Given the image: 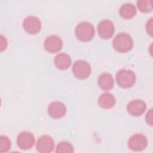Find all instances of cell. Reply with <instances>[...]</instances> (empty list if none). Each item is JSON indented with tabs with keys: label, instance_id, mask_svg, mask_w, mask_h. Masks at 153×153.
Wrapping results in <instances>:
<instances>
[{
	"label": "cell",
	"instance_id": "cell-1",
	"mask_svg": "<svg viewBox=\"0 0 153 153\" xmlns=\"http://www.w3.org/2000/svg\"><path fill=\"white\" fill-rule=\"evenodd\" d=\"M115 50L120 53H126L130 51L133 46L132 38L127 33L121 32L117 34L112 41Z\"/></svg>",
	"mask_w": 153,
	"mask_h": 153
},
{
	"label": "cell",
	"instance_id": "cell-2",
	"mask_svg": "<svg viewBox=\"0 0 153 153\" xmlns=\"http://www.w3.org/2000/svg\"><path fill=\"white\" fill-rule=\"evenodd\" d=\"M75 32L76 36L80 41H88L93 38L95 30L91 23L88 22H82L76 26Z\"/></svg>",
	"mask_w": 153,
	"mask_h": 153
},
{
	"label": "cell",
	"instance_id": "cell-3",
	"mask_svg": "<svg viewBox=\"0 0 153 153\" xmlns=\"http://www.w3.org/2000/svg\"><path fill=\"white\" fill-rule=\"evenodd\" d=\"M136 79L134 72L130 69H121L116 74V81L118 84L123 88L133 86L135 83Z\"/></svg>",
	"mask_w": 153,
	"mask_h": 153
},
{
	"label": "cell",
	"instance_id": "cell-4",
	"mask_svg": "<svg viewBox=\"0 0 153 153\" xmlns=\"http://www.w3.org/2000/svg\"><path fill=\"white\" fill-rule=\"evenodd\" d=\"M148 144L146 137L142 133L131 136L128 141V147L133 151H140L145 149Z\"/></svg>",
	"mask_w": 153,
	"mask_h": 153
},
{
	"label": "cell",
	"instance_id": "cell-5",
	"mask_svg": "<svg viewBox=\"0 0 153 153\" xmlns=\"http://www.w3.org/2000/svg\"><path fill=\"white\" fill-rule=\"evenodd\" d=\"M91 66L90 64L84 60L76 61L72 66V72L74 75L79 79H85L91 74Z\"/></svg>",
	"mask_w": 153,
	"mask_h": 153
},
{
	"label": "cell",
	"instance_id": "cell-6",
	"mask_svg": "<svg viewBox=\"0 0 153 153\" xmlns=\"http://www.w3.org/2000/svg\"><path fill=\"white\" fill-rule=\"evenodd\" d=\"M35 137L28 131H23L19 134L17 137V146L22 149H29L34 145Z\"/></svg>",
	"mask_w": 153,
	"mask_h": 153
},
{
	"label": "cell",
	"instance_id": "cell-7",
	"mask_svg": "<svg viewBox=\"0 0 153 153\" xmlns=\"http://www.w3.org/2000/svg\"><path fill=\"white\" fill-rule=\"evenodd\" d=\"M62 39L56 35H51L47 37L44 43V48L50 53L58 52L62 48Z\"/></svg>",
	"mask_w": 153,
	"mask_h": 153
},
{
	"label": "cell",
	"instance_id": "cell-8",
	"mask_svg": "<svg viewBox=\"0 0 153 153\" xmlns=\"http://www.w3.org/2000/svg\"><path fill=\"white\" fill-rule=\"evenodd\" d=\"M24 29L30 34H35L41 29L40 20L33 16H29L25 18L23 23Z\"/></svg>",
	"mask_w": 153,
	"mask_h": 153
},
{
	"label": "cell",
	"instance_id": "cell-9",
	"mask_svg": "<svg viewBox=\"0 0 153 153\" xmlns=\"http://www.w3.org/2000/svg\"><path fill=\"white\" fill-rule=\"evenodd\" d=\"M97 31L99 36L102 38L108 39L114 35L115 26L113 22L110 20H103L98 25Z\"/></svg>",
	"mask_w": 153,
	"mask_h": 153
},
{
	"label": "cell",
	"instance_id": "cell-10",
	"mask_svg": "<svg viewBox=\"0 0 153 153\" xmlns=\"http://www.w3.org/2000/svg\"><path fill=\"white\" fill-rule=\"evenodd\" d=\"M54 142L51 137L48 135L41 136L37 140L36 148L39 152H51L54 148Z\"/></svg>",
	"mask_w": 153,
	"mask_h": 153
},
{
	"label": "cell",
	"instance_id": "cell-11",
	"mask_svg": "<svg viewBox=\"0 0 153 153\" xmlns=\"http://www.w3.org/2000/svg\"><path fill=\"white\" fill-rule=\"evenodd\" d=\"M66 112V108L64 103L59 101L51 102L48 108V113L53 118L58 119L63 117Z\"/></svg>",
	"mask_w": 153,
	"mask_h": 153
},
{
	"label": "cell",
	"instance_id": "cell-12",
	"mask_svg": "<svg viewBox=\"0 0 153 153\" xmlns=\"http://www.w3.org/2000/svg\"><path fill=\"white\" fill-rule=\"evenodd\" d=\"M146 108V105L142 100L134 99L128 102L127 106L128 112L133 116H139L142 115Z\"/></svg>",
	"mask_w": 153,
	"mask_h": 153
},
{
	"label": "cell",
	"instance_id": "cell-13",
	"mask_svg": "<svg viewBox=\"0 0 153 153\" xmlns=\"http://www.w3.org/2000/svg\"><path fill=\"white\" fill-rule=\"evenodd\" d=\"M114 78L111 74L108 72L101 74L98 78V84L104 90H109L113 87Z\"/></svg>",
	"mask_w": 153,
	"mask_h": 153
},
{
	"label": "cell",
	"instance_id": "cell-14",
	"mask_svg": "<svg viewBox=\"0 0 153 153\" xmlns=\"http://www.w3.org/2000/svg\"><path fill=\"white\" fill-rule=\"evenodd\" d=\"M98 103L100 106L105 109L112 108L115 103V98L110 93H103L99 97Z\"/></svg>",
	"mask_w": 153,
	"mask_h": 153
},
{
	"label": "cell",
	"instance_id": "cell-15",
	"mask_svg": "<svg viewBox=\"0 0 153 153\" xmlns=\"http://www.w3.org/2000/svg\"><path fill=\"white\" fill-rule=\"evenodd\" d=\"M54 64L56 66L60 69H66L71 65V59L66 53H61L55 57Z\"/></svg>",
	"mask_w": 153,
	"mask_h": 153
},
{
	"label": "cell",
	"instance_id": "cell-16",
	"mask_svg": "<svg viewBox=\"0 0 153 153\" xmlns=\"http://www.w3.org/2000/svg\"><path fill=\"white\" fill-rule=\"evenodd\" d=\"M120 14L124 19H131L136 14V8L131 3L123 4L120 8Z\"/></svg>",
	"mask_w": 153,
	"mask_h": 153
},
{
	"label": "cell",
	"instance_id": "cell-17",
	"mask_svg": "<svg viewBox=\"0 0 153 153\" xmlns=\"http://www.w3.org/2000/svg\"><path fill=\"white\" fill-rule=\"evenodd\" d=\"M74 151L72 145L66 141H63L57 145L56 152L58 153H69Z\"/></svg>",
	"mask_w": 153,
	"mask_h": 153
},
{
	"label": "cell",
	"instance_id": "cell-18",
	"mask_svg": "<svg viewBox=\"0 0 153 153\" xmlns=\"http://www.w3.org/2000/svg\"><path fill=\"white\" fill-rule=\"evenodd\" d=\"M137 5L140 11L147 13L152 9V1L151 0H140L137 2Z\"/></svg>",
	"mask_w": 153,
	"mask_h": 153
},
{
	"label": "cell",
	"instance_id": "cell-19",
	"mask_svg": "<svg viewBox=\"0 0 153 153\" xmlns=\"http://www.w3.org/2000/svg\"><path fill=\"white\" fill-rule=\"evenodd\" d=\"M11 148V142L9 138L4 135L0 137V152H7Z\"/></svg>",
	"mask_w": 153,
	"mask_h": 153
},
{
	"label": "cell",
	"instance_id": "cell-20",
	"mask_svg": "<svg viewBox=\"0 0 153 153\" xmlns=\"http://www.w3.org/2000/svg\"><path fill=\"white\" fill-rule=\"evenodd\" d=\"M7 46V41L5 38L2 35H1V40H0V50L1 51L5 50Z\"/></svg>",
	"mask_w": 153,
	"mask_h": 153
},
{
	"label": "cell",
	"instance_id": "cell-21",
	"mask_svg": "<svg viewBox=\"0 0 153 153\" xmlns=\"http://www.w3.org/2000/svg\"><path fill=\"white\" fill-rule=\"evenodd\" d=\"M152 114H153L152 109H151L147 112V114L146 115V117H145V120H146L147 123L149 124L151 126L152 125V121H153V120H152V118H152Z\"/></svg>",
	"mask_w": 153,
	"mask_h": 153
},
{
	"label": "cell",
	"instance_id": "cell-22",
	"mask_svg": "<svg viewBox=\"0 0 153 153\" xmlns=\"http://www.w3.org/2000/svg\"><path fill=\"white\" fill-rule=\"evenodd\" d=\"M152 24H153V22H152V18H151L148 21L147 23H146V30L148 32V33L152 35Z\"/></svg>",
	"mask_w": 153,
	"mask_h": 153
}]
</instances>
